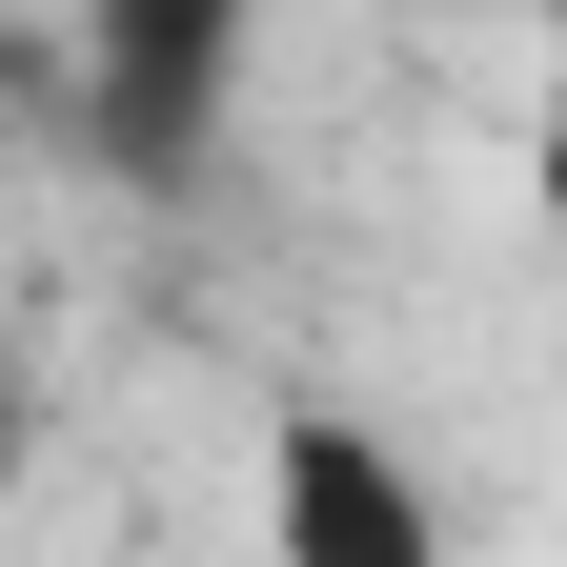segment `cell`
<instances>
[{"instance_id": "cell-4", "label": "cell", "mask_w": 567, "mask_h": 567, "mask_svg": "<svg viewBox=\"0 0 567 567\" xmlns=\"http://www.w3.org/2000/svg\"><path fill=\"white\" fill-rule=\"evenodd\" d=\"M21 446H41V425H21V344H0V486H21Z\"/></svg>"}, {"instance_id": "cell-1", "label": "cell", "mask_w": 567, "mask_h": 567, "mask_svg": "<svg viewBox=\"0 0 567 567\" xmlns=\"http://www.w3.org/2000/svg\"><path fill=\"white\" fill-rule=\"evenodd\" d=\"M264 547H284V567H446V486H425L365 405H284V446H264Z\"/></svg>"}, {"instance_id": "cell-2", "label": "cell", "mask_w": 567, "mask_h": 567, "mask_svg": "<svg viewBox=\"0 0 567 567\" xmlns=\"http://www.w3.org/2000/svg\"><path fill=\"white\" fill-rule=\"evenodd\" d=\"M244 21H264V0H82V82H102V142H122L142 183H183L203 142H224Z\"/></svg>"}, {"instance_id": "cell-3", "label": "cell", "mask_w": 567, "mask_h": 567, "mask_svg": "<svg viewBox=\"0 0 567 567\" xmlns=\"http://www.w3.org/2000/svg\"><path fill=\"white\" fill-rule=\"evenodd\" d=\"M527 224H547V244H567V122H547V142H527Z\"/></svg>"}]
</instances>
